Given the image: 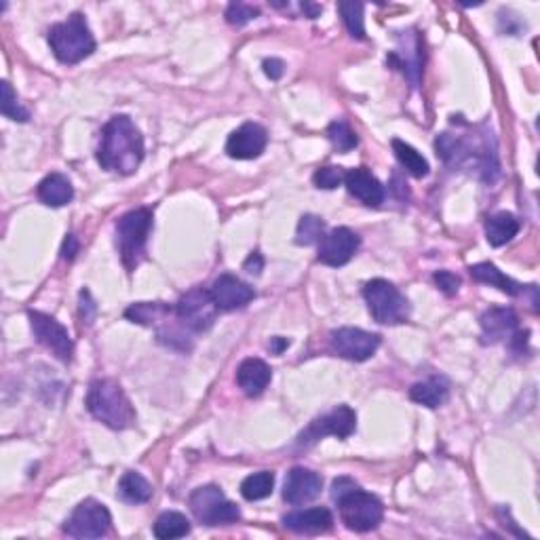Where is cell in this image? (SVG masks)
Instances as JSON below:
<instances>
[{
    "mask_svg": "<svg viewBox=\"0 0 540 540\" xmlns=\"http://www.w3.org/2000/svg\"><path fill=\"white\" fill-rule=\"evenodd\" d=\"M144 161V135L127 114L113 116L102 132L97 162L106 172L132 175Z\"/></svg>",
    "mask_w": 540,
    "mask_h": 540,
    "instance_id": "1",
    "label": "cell"
},
{
    "mask_svg": "<svg viewBox=\"0 0 540 540\" xmlns=\"http://www.w3.org/2000/svg\"><path fill=\"white\" fill-rule=\"evenodd\" d=\"M331 500L338 505L342 524L350 532H372L385 519V506L374 494L361 490L350 477H338L331 486Z\"/></svg>",
    "mask_w": 540,
    "mask_h": 540,
    "instance_id": "2",
    "label": "cell"
},
{
    "mask_svg": "<svg viewBox=\"0 0 540 540\" xmlns=\"http://www.w3.org/2000/svg\"><path fill=\"white\" fill-rule=\"evenodd\" d=\"M87 409L95 420L114 431L129 428L135 422V409L119 382L113 378H97L87 390Z\"/></svg>",
    "mask_w": 540,
    "mask_h": 540,
    "instance_id": "3",
    "label": "cell"
},
{
    "mask_svg": "<svg viewBox=\"0 0 540 540\" xmlns=\"http://www.w3.org/2000/svg\"><path fill=\"white\" fill-rule=\"evenodd\" d=\"M49 44L55 60L74 66V64L87 60L95 51V38L83 13H73L66 22L51 25Z\"/></svg>",
    "mask_w": 540,
    "mask_h": 540,
    "instance_id": "4",
    "label": "cell"
},
{
    "mask_svg": "<svg viewBox=\"0 0 540 540\" xmlns=\"http://www.w3.org/2000/svg\"><path fill=\"white\" fill-rule=\"evenodd\" d=\"M152 210L138 207L127 211L116 222V247L129 272H133L146 260V245L152 231Z\"/></svg>",
    "mask_w": 540,
    "mask_h": 540,
    "instance_id": "5",
    "label": "cell"
},
{
    "mask_svg": "<svg viewBox=\"0 0 540 540\" xmlns=\"http://www.w3.org/2000/svg\"><path fill=\"white\" fill-rule=\"evenodd\" d=\"M435 148L447 165L475 167L484 172L487 180H492V173H498L496 152H494V148L490 151L487 144H473V142L458 138V135L441 133L435 142Z\"/></svg>",
    "mask_w": 540,
    "mask_h": 540,
    "instance_id": "6",
    "label": "cell"
},
{
    "mask_svg": "<svg viewBox=\"0 0 540 540\" xmlns=\"http://www.w3.org/2000/svg\"><path fill=\"white\" fill-rule=\"evenodd\" d=\"M369 315L382 325H399L409 319L407 298L387 279H372L363 288Z\"/></svg>",
    "mask_w": 540,
    "mask_h": 540,
    "instance_id": "7",
    "label": "cell"
},
{
    "mask_svg": "<svg viewBox=\"0 0 540 540\" xmlns=\"http://www.w3.org/2000/svg\"><path fill=\"white\" fill-rule=\"evenodd\" d=\"M194 517L205 525H229L241 519L239 506L224 496L218 486H201L191 494Z\"/></svg>",
    "mask_w": 540,
    "mask_h": 540,
    "instance_id": "8",
    "label": "cell"
},
{
    "mask_svg": "<svg viewBox=\"0 0 540 540\" xmlns=\"http://www.w3.org/2000/svg\"><path fill=\"white\" fill-rule=\"evenodd\" d=\"M218 304L213 300L211 291L203 288H194L186 291L175 304V312H178L182 325L192 334H201L213 328L218 319Z\"/></svg>",
    "mask_w": 540,
    "mask_h": 540,
    "instance_id": "9",
    "label": "cell"
},
{
    "mask_svg": "<svg viewBox=\"0 0 540 540\" xmlns=\"http://www.w3.org/2000/svg\"><path fill=\"white\" fill-rule=\"evenodd\" d=\"M113 528V515L106 505L93 498L83 500L64 524V535L70 538H103Z\"/></svg>",
    "mask_w": 540,
    "mask_h": 540,
    "instance_id": "10",
    "label": "cell"
},
{
    "mask_svg": "<svg viewBox=\"0 0 540 540\" xmlns=\"http://www.w3.org/2000/svg\"><path fill=\"white\" fill-rule=\"evenodd\" d=\"M355 428H357L355 409L349 406H338L331 409V412L323 414L321 418L312 420L310 425L300 433V437H298V446L310 447L315 446L319 439L328 437V435H334L338 439H347L355 433Z\"/></svg>",
    "mask_w": 540,
    "mask_h": 540,
    "instance_id": "11",
    "label": "cell"
},
{
    "mask_svg": "<svg viewBox=\"0 0 540 540\" xmlns=\"http://www.w3.org/2000/svg\"><path fill=\"white\" fill-rule=\"evenodd\" d=\"M28 319L38 344H43L44 349L51 350V353H54L60 361L64 363L73 361L74 342L73 338H70L68 329L64 328L55 317L44 315L41 310H28Z\"/></svg>",
    "mask_w": 540,
    "mask_h": 540,
    "instance_id": "12",
    "label": "cell"
},
{
    "mask_svg": "<svg viewBox=\"0 0 540 540\" xmlns=\"http://www.w3.org/2000/svg\"><path fill=\"white\" fill-rule=\"evenodd\" d=\"M329 344L334 353L349 361H368L380 347V336L359 328H338L329 334Z\"/></svg>",
    "mask_w": 540,
    "mask_h": 540,
    "instance_id": "13",
    "label": "cell"
},
{
    "mask_svg": "<svg viewBox=\"0 0 540 540\" xmlns=\"http://www.w3.org/2000/svg\"><path fill=\"white\" fill-rule=\"evenodd\" d=\"M361 239L355 231L340 226V229L329 231L319 243V262L331 269H340V266L349 264L353 256L359 250Z\"/></svg>",
    "mask_w": 540,
    "mask_h": 540,
    "instance_id": "14",
    "label": "cell"
},
{
    "mask_svg": "<svg viewBox=\"0 0 540 540\" xmlns=\"http://www.w3.org/2000/svg\"><path fill=\"white\" fill-rule=\"evenodd\" d=\"M266 144H269V133L262 125L243 123L226 140V154L237 161H251L266 151Z\"/></svg>",
    "mask_w": 540,
    "mask_h": 540,
    "instance_id": "15",
    "label": "cell"
},
{
    "mask_svg": "<svg viewBox=\"0 0 540 540\" xmlns=\"http://www.w3.org/2000/svg\"><path fill=\"white\" fill-rule=\"evenodd\" d=\"M323 490L321 475L304 466H294L283 484V500L291 506L312 503Z\"/></svg>",
    "mask_w": 540,
    "mask_h": 540,
    "instance_id": "16",
    "label": "cell"
},
{
    "mask_svg": "<svg viewBox=\"0 0 540 540\" xmlns=\"http://www.w3.org/2000/svg\"><path fill=\"white\" fill-rule=\"evenodd\" d=\"M210 291L220 310L243 309L256 298V291H253L251 285L241 281L234 275H220Z\"/></svg>",
    "mask_w": 540,
    "mask_h": 540,
    "instance_id": "17",
    "label": "cell"
},
{
    "mask_svg": "<svg viewBox=\"0 0 540 540\" xmlns=\"http://www.w3.org/2000/svg\"><path fill=\"white\" fill-rule=\"evenodd\" d=\"M344 186H347L350 197H355L366 207H380L385 201V186L368 167H357L347 172Z\"/></svg>",
    "mask_w": 540,
    "mask_h": 540,
    "instance_id": "18",
    "label": "cell"
},
{
    "mask_svg": "<svg viewBox=\"0 0 540 540\" xmlns=\"http://www.w3.org/2000/svg\"><path fill=\"white\" fill-rule=\"evenodd\" d=\"M481 323V338L484 344H498L511 342V338L517 334L519 319L513 309H490L479 319Z\"/></svg>",
    "mask_w": 540,
    "mask_h": 540,
    "instance_id": "19",
    "label": "cell"
},
{
    "mask_svg": "<svg viewBox=\"0 0 540 540\" xmlns=\"http://www.w3.org/2000/svg\"><path fill=\"white\" fill-rule=\"evenodd\" d=\"M283 524L285 528L296 532V535H323L331 528L334 517L325 506H315V509L290 513L283 517Z\"/></svg>",
    "mask_w": 540,
    "mask_h": 540,
    "instance_id": "20",
    "label": "cell"
},
{
    "mask_svg": "<svg viewBox=\"0 0 540 540\" xmlns=\"http://www.w3.org/2000/svg\"><path fill=\"white\" fill-rule=\"evenodd\" d=\"M272 372L269 363L256 357H250L237 369V385L247 397H260L270 385Z\"/></svg>",
    "mask_w": 540,
    "mask_h": 540,
    "instance_id": "21",
    "label": "cell"
},
{
    "mask_svg": "<svg viewBox=\"0 0 540 540\" xmlns=\"http://www.w3.org/2000/svg\"><path fill=\"white\" fill-rule=\"evenodd\" d=\"M406 34L407 36H401V41L406 43V47L395 51L388 62L403 70V74L407 76V81L412 83V87H418L420 74H422V44H420V38L414 36V32H406Z\"/></svg>",
    "mask_w": 540,
    "mask_h": 540,
    "instance_id": "22",
    "label": "cell"
},
{
    "mask_svg": "<svg viewBox=\"0 0 540 540\" xmlns=\"http://www.w3.org/2000/svg\"><path fill=\"white\" fill-rule=\"evenodd\" d=\"M468 272H471V277L475 279L477 283H487L490 288H498L503 294L506 296H525V291L530 290V285H524L513 281L511 277H506L505 272H500L496 266L490 264V262H479V264H473L471 269H468Z\"/></svg>",
    "mask_w": 540,
    "mask_h": 540,
    "instance_id": "23",
    "label": "cell"
},
{
    "mask_svg": "<svg viewBox=\"0 0 540 540\" xmlns=\"http://www.w3.org/2000/svg\"><path fill=\"white\" fill-rule=\"evenodd\" d=\"M36 197L47 207H64L74 199L73 182L64 173H49L36 188Z\"/></svg>",
    "mask_w": 540,
    "mask_h": 540,
    "instance_id": "24",
    "label": "cell"
},
{
    "mask_svg": "<svg viewBox=\"0 0 540 540\" xmlns=\"http://www.w3.org/2000/svg\"><path fill=\"white\" fill-rule=\"evenodd\" d=\"M447 397H450V385H447L446 378H439V376H433V378L425 382H416L409 388V399L431 409L444 406Z\"/></svg>",
    "mask_w": 540,
    "mask_h": 540,
    "instance_id": "25",
    "label": "cell"
},
{
    "mask_svg": "<svg viewBox=\"0 0 540 540\" xmlns=\"http://www.w3.org/2000/svg\"><path fill=\"white\" fill-rule=\"evenodd\" d=\"M519 220L509 211H498L486 220V239L492 247H503L517 237Z\"/></svg>",
    "mask_w": 540,
    "mask_h": 540,
    "instance_id": "26",
    "label": "cell"
},
{
    "mask_svg": "<svg viewBox=\"0 0 540 540\" xmlns=\"http://www.w3.org/2000/svg\"><path fill=\"white\" fill-rule=\"evenodd\" d=\"M119 496L129 505H144L152 498V486L144 475L127 471L119 481Z\"/></svg>",
    "mask_w": 540,
    "mask_h": 540,
    "instance_id": "27",
    "label": "cell"
},
{
    "mask_svg": "<svg viewBox=\"0 0 540 540\" xmlns=\"http://www.w3.org/2000/svg\"><path fill=\"white\" fill-rule=\"evenodd\" d=\"M169 310H173V307H169L165 302H135L125 310V317L129 321L156 329L165 321Z\"/></svg>",
    "mask_w": 540,
    "mask_h": 540,
    "instance_id": "28",
    "label": "cell"
},
{
    "mask_svg": "<svg viewBox=\"0 0 540 540\" xmlns=\"http://www.w3.org/2000/svg\"><path fill=\"white\" fill-rule=\"evenodd\" d=\"M191 535V522L178 511H167L159 515L154 524V536L159 540L184 538Z\"/></svg>",
    "mask_w": 540,
    "mask_h": 540,
    "instance_id": "29",
    "label": "cell"
},
{
    "mask_svg": "<svg viewBox=\"0 0 540 540\" xmlns=\"http://www.w3.org/2000/svg\"><path fill=\"white\" fill-rule=\"evenodd\" d=\"M393 152L397 161L401 162V167L407 169V173H412L414 178H427L431 167H428V161L422 156L414 146L406 144L401 140H393Z\"/></svg>",
    "mask_w": 540,
    "mask_h": 540,
    "instance_id": "30",
    "label": "cell"
},
{
    "mask_svg": "<svg viewBox=\"0 0 540 540\" xmlns=\"http://www.w3.org/2000/svg\"><path fill=\"white\" fill-rule=\"evenodd\" d=\"M272 490H275V473L270 471L253 473L250 477H245L243 484H241V494H243V498L250 500V503L269 498Z\"/></svg>",
    "mask_w": 540,
    "mask_h": 540,
    "instance_id": "31",
    "label": "cell"
},
{
    "mask_svg": "<svg viewBox=\"0 0 540 540\" xmlns=\"http://www.w3.org/2000/svg\"><path fill=\"white\" fill-rule=\"evenodd\" d=\"M363 9H366V6H363L361 3H353V0H342V3H338V11H340L344 25H347L350 36L359 38V41L366 38V25H363Z\"/></svg>",
    "mask_w": 540,
    "mask_h": 540,
    "instance_id": "32",
    "label": "cell"
},
{
    "mask_svg": "<svg viewBox=\"0 0 540 540\" xmlns=\"http://www.w3.org/2000/svg\"><path fill=\"white\" fill-rule=\"evenodd\" d=\"M323 237H325V222L321 218L312 216V213H307V216L300 218V222H298V231H296L298 245L321 243Z\"/></svg>",
    "mask_w": 540,
    "mask_h": 540,
    "instance_id": "33",
    "label": "cell"
},
{
    "mask_svg": "<svg viewBox=\"0 0 540 540\" xmlns=\"http://www.w3.org/2000/svg\"><path fill=\"white\" fill-rule=\"evenodd\" d=\"M328 138L331 142V146H334L336 151L342 152V154L350 152L357 144H359V138H357V133L349 127V123H344V121L331 123V125L328 127Z\"/></svg>",
    "mask_w": 540,
    "mask_h": 540,
    "instance_id": "34",
    "label": "cell"
},
{
    "mask_svg": "<svg viewBox=\"0 0 540 540\" xmlns=\"http://www.w3.org/2000/svg\"><path fill=\"white\" fill-rule=\"evenodd\" d=\"M0 89H3V102H0V110H3V114L6 116V119L17 121V123H28L30 113L25 108H22V103L17 102V95H15V91H13L11 83L3 81Z\"/></svg>",
    "mask_w": 540,
    "mask_h": 540,
    "instance_id": "35",
    "label": "cell"
},
{
    "mask_svg": "<svg viewBox=\"0 0 540 540\" xmlns=\"http://www.w3.org/2000/svg\"><path fill=\"white\" fill-rule=\"evenodd\" d=\"M344 175H347V172L342 167L328 165L317 169L315 175H312V182H315L317 188H323V191H334V188L344 184Z\"/></svg>",
    "mask_w": 540,
    "mask_h": 540,
    "instance_id": "36",
    "label": "cell"
},
{
    "mask_svg": "<svg viewBox=\"0 0 540 540\" xmlns=\"http://www.w3.org/2000/svg\"><path fill=\"white\" fill-rule=\"evenodd\" d=\"M260 15V9L253 5L247 3H231L229 9H226V22L231 25H245L250 24L251 19H256Z\"/></svg>",
    "mask_w": 540,
    "mask_h": 540,
    "instance_id": "37",
    "label": "cell"
},
{
    "mask_svg": "<svg viewBox=\"0 0 540 540\" xmlns=\"http://www.w3.org/2000/svg\"><path fill=\"white\" fill-rule=\"evenodd\" d=\"M433 281H435V285H437V288L444 291L446 296H457L458 294V290H460V285H463V281H460V277L458 275H454V272H450V270H437L433 275Z\"/></svg>",
    "mask_w": 540,
    "mask_h": 540,
    "instance_id": "38",
    "label": "cell"
},
{
    "mask_svg": "<svg viewBox=\"0 0 540 540\" xmlns=\"http://www.w3.org/2000/svg\"><path fill=\"white\" fill-rule=\"evenodd\" d=\"M95 312H97V307H95V302L91 300V294L87 290H83L81 291V317H83V321L87 325L93 323Z\"/></svg>",
    "mask_w": 540,
    "mask_h": 540,
    "instance_id": "39",
    "label": "cell"
},
{
    "mask_svg": "<svg viewBox=\"0 0 540 540\" xmlns=\"http://www.w3.org/2000/svg\"><path fill=\"white\" fill-rule=\"evenodd\" d=\"M243 270L250 272V275H253V277H258L260 272L264 270V258H262V253H260V251L250 253V258H247L245 262H243Z\"/></svg>",
    "mask_w": 540,
    "mask_h": 540,
    "instance_id": "40",
    "label": "cell"
},
{
    "mask_svg": "<svg viewBox=\"0 0 540 540\" xmlns=\"http://www.w3.org/2000/svg\"><path fill=\"white\" fill-rule=\"evenodd\" d=\"M264 74L270 78V81H279V78L283 76L285 73V64L281 60H277V57H270V60H264Z\"/></svg>",
    "mask_w": 540,
    "mask_h": 540,
    "instance_id": "41",
    "label": "cell"
},
{
    "mask_svg": "<svg viewBox=\"0 0 540 540\" xmlns=\"http://www.w3.org/2000/svg\"><path fill=\"white\" fill-rule=\"evenodd\" d=\"M76 253H78V241L74 234H68L66 241H64V247H62V258L70 262V260L76 258Z\"/></svg>",
    "mask_w": 540,
    "mask_h": 540,
    "instance_id": "42",
    "label": "cell"
},
{
    "mask_svg": "<svg viewBox=\"0 0 540 540\" xmlns=\"http://www.w3.org/2000/svg\"><path fill=\"white\" fill-rule=\"evenodd\" d=\"M269 347H270V350H272V353H275V355H281L283 350H288L290 340H288V338H281V336L270 338V344H269Z\"/></svg>",
    "mask_w": 540,
    "mask_h": 540,
    "instance_id": "43",
    "label": "cell"
},
{
    "mask_svg": "<svg viewBox=\"0 0 540 540\" xmlns=\"http://www.w3.org/2000/svg\"><path fill=\"white\" fill-rule=\"evenodd\" d=\"M302 11L307 13L309 19H317L319 13H321V5H312V3H302Z\"/></svg>",
    "mask_w": 540,
    "mask_h": 540,
    "instance_id": "44",
    "label": "cell"
}]
</instances>
